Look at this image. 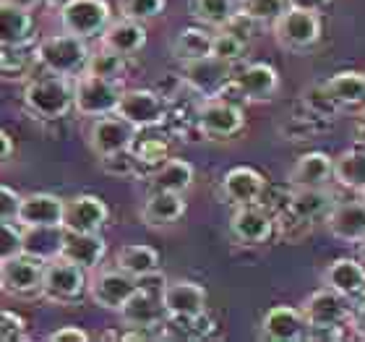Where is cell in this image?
I'll return each instance as SVG.
<instances>
[{
	"instance_id": "obj_49",
	"label": "cell",
	"mask_w": 365,
	"mask_h": 342,
	"mask_svg": "<svg viewBox=\"0 0 365 342\" xmlns=\"http://www.w3.org/2000/svg\"><path fill=\"white\" fill-rule=\"evenodd\" d=\"M289 8H300V11H313V14H321L324 8L331 3V0H287Z\"/></svg>"
},
{
	"instance_id": "obj_25",
	"label": "cell",
	"mask_w": 365,
	"mask_h": 342,
	"mask_svg": "<svg viewBox=\"0 0 365 342\" xmlns=\"http://www.w3.org/2000/svg\"><path fill=\"white\" fill-rule=\"evenodd\" d=\"M63 236H66L63 225H29L21 230V253L39 261L58 258L63 251Z\"/></svg>"
},
{
	"instance_id": "obj_13",
	"label": "cell",
	"mask_w": 365,
	"mask_h": 342,
	"mask_svg": "<svg viewBox=\"0 0 365 342\" xmlns=\"http://www.w3.org/2000/svg\"><path fill=\"white\" fill-rule=\"evenodd\" d=\"M182 79H185V84L193 91L212 99L220 97L222 91L227 89L230 81H232V66L220 61V58H214V55H206V58L185 63Z\"/></svg>"
},
{
	"instance_id": "obj_10",
	"label": "cell",
	"mask_w": 365,
	"mask_h": 342,
	"mask_svg": "<svg viewBox=\"0 0 365 342\" xmlns=\"http://www.w3.org/2000/svg\"><path fill=\"white\" fill-rule=\"evenodd\" d=\"M136 134V126H130L118 113L102 115V118L94 121V126L89 131V146L97 157H107V154L123 152V149H133Z\"/></svg>"
},
{
	"instance_id": "obj_42",
	"label": "cell",
	"mask_w": 365,
	"mask_h": 342,
	"mask_svg": "<svg viewBox=\"0 0 365 342\" xmlns=\"http://www.w3.org/2000/svg\"><path fill=\"white\" fill-rule=\"evenodd\" d=\"M102 160V170L107 175H113V178H130V175H136L138 168V157L133 149H123V152H115V154H107V157H99Z\"/></svg>"
},
{
	"instance_id": "obj_26",
	"label": "cell",
	"mask_w": 365,
	"mask_h": 342,
	"mask_svg": "<svg viewBox=\"0 0 365 342\" xmlns=\"http://www.w3.org/2000/svg\"><path fill=\"white\" fill-rule=\"evenodd\" d=\"M185 214V198L173 191H152L141 206V220L149 228H170Z\"/></svg>"
},
{
	"instance_id": "obj_29",
	"label": "cell",
	"mask_w": 365,
	"mask_h": 342,
	"mask_svg": "<svg viewBox=\"0 0 365 342\" xmlns=\"http://www.w3.org/2000/svg\"><path fill=\"white\" fill-rule=\"evenodd\" d=\"M144 45H146L144 24L133 21V19H125V16H123L120 21H110L107 29L102 31V47L115 50V53L125 55V58L141 53Z\"/></svg>"
},
{
	"instance_id": "obj_46",
	"label": "cell",
	"mask_w": 365,
	"mask_h": 342,
	"mask_svg": "<svg viewBox=\"0 0 365 342\" xmlns=\"http://www.w3.org/2000/svg\"><path fill=\"white\" fill-rule=\"evenodd\" d=\"M344 337V327H331V324H308L305 340L311 342H336Z\"/></svg>"
},
{
	"instance_id": "obj_53",
	"label": "cell",
	"mask_w": 365,
	"mask_h": 342,
	"mask_svg": "<svg viewBox=\"0 0 365 342\" xmlns=\"http://www.w3.org/2000/svg\"><path fill=\"white\" fill-rule=\"evenodd\" d=\"M3 50H6V47H0V66H3Z\"/></svg>"
},
{
	"instance_id": "obj_11",
	"label": "cell",
	"mask_w": 365,
	"mask_h": 342,
	"mask_svg": "<svg viewBox=\"0 0 365 342\" xmlns=\"http://www.w3.org/2000/svg\"><path fill=\"white\" fill-rule=\"evenodd\" d=\"M115 113L141 131V129L160 126V123L165 121V115H168V107H165L162 94H157V91L128 89L120 94V102H118V110H115Z\"/></svg>"
},
{
	"instance_id": "obj_43",
	"label": "cell",
	"mask_w": 365,
	"mask_h": 342,
	"mask_svg": "<svg viewBox=\"0 0 365 342\" xmlns=\"http://www.w3.org/2000/svg\"><path fill=\"white\" fill-rule=\"evenodd\" d=\"M21 253V230L11 220H0V261Z\"/></svg>"
},
{
	"instance_id": "obj_22",
	"label": "cell",
	"mask_w": 365,
	"mask_h": 342,
	"mask_svg": "<svg viewBox=\"0 0 365 342\" xmlns=\"http://www.w3.org/2000/svg\"><path fill=\"white\" fill-rule=\"evenodd\" d=\"M334 178V157L327 152H305L300 154L289 170L292 188H324Z\"/></svg>"
},
{
	"instance_id": "obj_16",
	"label": "cell",
	"mask_w": 365,
	"mask_h": 342,
	"mask_svg": "<svg viewBox=\"0 0 365 342\" xmlns=\"http://www.w3.org/2000/svg\"><path fill=\"white\" fill-rule=\"evenodd\" d=\"M110 220V209L94 193H78L66 201L63 209V228L73 233H99Z\"/></svg>"
},
{
	"instance_id": "obj_24",
	"label": "cell",
	"mask_w": 365,
	"mask_h": 342,
	"mask_svg": "<svg viewBox=\"0 0 365 342\" xmlns=\"http://www.w3.org/2000/svg\"><path fill=\"white\" fill-rule=\"evenodd\" d=\"M334 196L324 188H292V193L287 196V209L292 217H297L300 222L305 225H316V222L327 220V214L331 212V206H334Z\"/></svg>"
},
{
	"instance_id": "obj_40",
	"label": "cell",
	"mask_w": 365,
	"mask_h": 342,
	"mask_svg": "<svg viewBox=\"0 0 365 342\" xmlns=\"http://www.w3.org/2000/svg\"><path fill=\"white\" fill-rule=\"evenodd\" d=\"M287 8V0H240V11L261 24H274Z\"/></svg>"
},
{
	"instance_id": "obj_14",
	"label": "cell",
	"mask_w": 365,
	"mask_h": 342,
	"mask_svg": "<svg viewBox=\"0 0 365 342\" xmlns=\"http://www.w3.org/2000/svg\"><path fill=\"white\" fill-rule=\"evenodd\" d=\"M162 306H165L170 319L175 321L196 319V316H201L206 311V290L204 285L190 280L168 282L162 288Z\"/></svg>"
},
{
	"instance_id": "obj_36",
	"label": "cell",
	"mask_w": 365,
	"mask_h": 342,
	"mask_svg": "<svg viewBox=\"0 0 365 342\" xmlns=\"http://www.w3.org/2000/svg\"><path fill=\"white\" fill-rule=\"evenodd\" d=\"M193 16L206 26L222 29L237 14V0H193Z\"/></svg>"
},
{
	"instance_id": "obj_2",
	"label": "cell",
	"mask_w": 365,
	"mask_h": 342,
	"mask_svg": "<svg viewBox=\"0 0 365 342\" xmlns=\"http://www.w3.org/2000/svg\"><path fill=\"white\" fill-rule=\"evenodd\" d=\"M24 102L39 118H63L73 107V86L68 84L66 76L47 74V76L34 79L26 84Z\"/></svg>"
},
{
	"instance_id": "obj_12",
	"label": "cell",
	"mask_w": 365,
	"mask_h": 342,
	"mask_svg": "<svg viewBox=\"0 0 365 342\" xmlns=\"http://www.w3.org/2000/svg\"><path fill=\"white\" fill-rule=\"evenodd\" d=\"M138 290V280L125 274L123 269H105V272H97L89 282V296L91 301L99 306V308H107V311H120L125 301H128L133 293Z\"/></svg>"
},
{
	"instance_id": "obj_51",
	"label": "cell",
	"mask_w": 365,
	"mask_h": 342,
	"mask_svg": "<svg viewBox=\"0 0 365 342\" xmlns=\"http://www.w3.org/2000/svg\"><path fill=\"white\" fill-rule=\"evenodd\" d=\"M352 134H355V141H358L360 146H365V115H363V118H358V123H355V131H352Z\"/></svg>"
},
{
	"instance_id": "obj_48",
	"label": "cell",
	"mask_w": 365,
	"mask_h": 342,
	"mask_svg": "<svg viewBox=\"0 0 365 342\" xmlns=\"http://www.w3.org/2000/svg\"><path fill=\"white\" fill-rule=\"evenodd\" d=\"M350 321H352V327H355V332H358L360 337H365V296L358 298L355 308L350 311Z\"/></svg>"
},
{
	"instance_id": "obj_8",
	"label": "cell",
	"mask_w": 365,
	"mask_h": 342,
	"mask_svg": "<svg viewBox=\"0 0 365 342\" xmlns=\"http://www.w3.org/2000/svg\"><path fill=\"white\" fill-rule=\"evenodd\" d=\"M42 274H45V261L31 258L26 253L11 256L6 261H0V290L16 298L39 293Z\"/></svg>"
},
{
	"instance_id": "obj_47",
	"label": "cell",
	"mask_w": 365,
	"mask_h": 342,
	"mask_svg": "<svg viewBox=\"0 0 365 342\" xmlns=\"http://www.w3.org/2000/svg\"><path fill=\"white\" fill-rule=\"evenodd\" d=\"M89 340V332L76 324H68V327H61L55 329L53 335H50V342H86Z\"/></svg>"
},
{
	"instance_id": "obj_54",
	"label": "cell",
	"mask_w": 365,
	"mask_h": 342,
	"mask_svg": "<svg viewBox=\"0 0 365 342\" xmlns=\"http://www.w3.org/2000/svg\"><path fill=\"white\" fill-rule=\"evenodd\" d=\"M360 193H363V201H365V188H363V191H360Z\"/></svg>"
},
{
	"instance_id": "obj_17",
	"label": "cell",
	"mask_w": 365,
	"mask_h": 342,
	"mask_svg": "<svg viewBox=\"0 0 365 342\" xmlns=\"http://www.w3.org/2000/svg\"><path fill=\"white\" fill-rule=\"evenodd\" d=\"M305 321L308 324H331V327H344L350 321V301L331 288H324L311 293L305 298V303L300 306Z\"/></svg>"
},
{
	"instance_id": "obj_38",
	"label": "cell",
	"mask_w": 365,
	"mask_h": 342,
	"mask_svg": "<svg viewBox=\"0 0 365 342\" xmlns=\"http://www.w3.org/2000/svg\"><path fill=\"white\" fill-rule=\"evenodd\" d=\"M305 107L311 110L313 118H327V121H334L336 113L342 110V105L331 97V91L327 89V84H313L305 89L303 94Z\"/></svg>"
},
{
	"instance_id": "obj_32",
	"label": "cell",
	"mask_w": 365,
	"mask_h": 342,
	"mask_svg": "<svg viewBox=\"0 0 365 342\" xmlns=\"http://www.w3.org/2000/svg\"><path fill=\"white\" fill-rule=\"evenodd\" d=\"M31 14L0 0V47H19L31 37Z\"/></svg>"
},
{
	"instance_id": "obj_28",
	"label": "cell",
	"mask_w": 365,
	"mask_h": 342,
	"mask_svg": "<svg viewBox=\"0 0 365 342\" xmlns=\"http://www.w3.org/2000/svg\"><path fill=\"white\" fill-rule=\"evenodd\" d=\"M105 253L107 243L99 238V233H73V230H66L61 256H66L68 261L84 266V269H97L102 264Z\"/></svg>"
},
{
	"instance_id": "obj_27",
	"label": "cell",
	"mask_w": 365,
	"mask_h": 342,
	"mask_svg": "<svg viewBox=\"0 0 365 342\" xmlns=\"http://www.w3.org/2000/svg\"><path fill=\"white\" fill-rule=\"evenodd\" d=\"M63 209L66 201L58 198L55 193H29L21 196V206H19V220L24 228L29 225H63Z\"/></svg>"
},
{
	"instance_id": "obj_39",
	"label": "cell",
	"mask_w": 365,
	"mask_h": 342,
	"mask_svg": "<svg viewBox=\"0 0 365 342\" xmlns=\"http://www.w3.org/2000/svg\"><path fill=\"white\" fill-rule=\"evenodd\" d=\"M245 50H248V42L243 37H237L235 31L225 29V26L212 37V55L220 58V61L230 63V66L240 61L245 55Z\"/></svg>"
},
{
	"instance_id": "obj_3",
	"label": "cell",
	"mask_w": 365,
	"mask_h": 342,
	"mask_svg": "<svg viewBox=\"0 0 365 342\" xmlns=\"http://www.w3.org/2000/svg\"><path fill=\"white\" fill-rule=\"evenodd\" d=\"M321 19L313 11H300V8H287L284 14L274 21V39L277 45L289 50V53H305L319 45L321 39Z\"/></svg>"
},
{
	"instance_id": "obj_23",
	"label": "cell",
	"mask_w": 365,
	"mask_h": 342,
	"mask_svg": "<svg viewBox=\"0 0 365 342\" xmlns=\"http://www.w3.org/2000/svg\"><path fill=\"white\" fill-rule=\"evenodd\" d=\"M324 285L347 301H358L365 296V264L358 258H334L324 272Z\"/></svg>"
},
{
	"instance_id": "obj_5",
	"label": "cell",
	"mask_w": 365,
	"mask_h": 342,
	"mask_svg": "<svg viewBox=\"0 0 365 342\" xmlns=\"http://www.w3.org/2000/svg\"><path fill=\"white\" fill-rule=\"evenodd\" d=\"M123 89L118 81H107V79L84 74L73 86V107L86 118H102V115H113L118 110Z\"/></svg>"
},
{
	"instance_id": "obj_44",
	"label": "cell",
	"mask_w": 365,
	"mask_h": 342,
	"mask_svg": "<svg viewBox=\"0 0 365 342\" xmlns=\"http://www.w3.org/2000/svg\"><path fill=\"white\" fill-rule=\"evenodd\" d=\"M26 335V321L14 311H0V342H16Z\"/></svg>"
},
{
	"instance_id": "obj_9",
	"label": "cell",
	"mask_w": 365,
	"mask_h": 342,
	"mask_svg": "<svg viewBox=\"0 0 365 342\" xmlns=\"http://www.w3.org/2000/svg\"><path fill=\"white\" fill-rule=\"evenodd\" d=\"M277 220L267 206L261 204H243L235 206V212L230 217V233L237 243L243 246H261L274 236Z\"/></svg>"
},
{
	"instance_id": "obj_7",
	"label": "cell",
	"mask_w": 365,
	"mask_h": 342,
	"mask_svg": "<svg viewBox=\"0 0 365 342\" xmlns=\"http://www.w3.org/2000/svg\"><path fill=\"white\" fill-rule=\"evenodd\" d=\"M196 121H198V131L206 139H214V141L232 139L245 129L243 107L222 97H212L209 102H204L196 115Z\"/></svg>"
},
{
	"instance_id": "obj_18",
	"label": "cell",
	"mask_w": 365,
	"mask_h": 342,
	"mask_svg": "<svg viewBox=\"0 0 365 342\" xmlns=\"http://www.w3.org/2000/svg\"><path fill=\"white\" fill-rule=\"evenodd\" d=\"M222 193L232 206L243 204H259L264 193H267V178L259 173L256 168L240 165L225 173L222 178Z\"/></svg>"
},
{
	"instance_id": "obj_52",
	"label": "cell",
	"mask_w": 365,
	"mask_h": 342,
	"mask_svg": "<svg viewBox=\"0 0 365 342\" xmlns=\"http://www.w3.org/2000/svg\"><path fill=\"white\" fill-rule=\"evenodd\" d=\"M6 3H11V6H16V8H26V11H31V8L39 6L42 0H6Z\"/></svg>"
},
{
	"instance_id": "obj_34",
	"label": "cell",
	"mask_w": 365,
	"mask_h": 342,
	"mask_svg": "<svg viewBox=\"0 0 365 342\" xmlns=\"http://www.w3.org/2000/svg\"><path fill=\"white\" fill-rule=\"evenodd\" d=\"M327 89L342 107L365 105V74L363 71H336L327 81Z\"/></svg>"
},
{
	"instance_id": "obj_1",
	"label": "cell",
	"mask_w": 365,
	"mask_h": 342,
	"mask_svg": "<svg viewBox=\"0 0 365 342\" xmlns=\"http://www.w3.org/2000/svg\"><path fill=\"white\" fill-rule=\"evenodd\" d=\"M89 47H86L84 37L76 34H53V37L42 39V45L37 47V63L47 74L55 76H76L81 71H86L89 63Z\"/></svg>"
},
{
	"instance_id": "obj_20",
	"label": "cell",
	"mask_w": 365,
	"mask_h": 342,
	"mask_svg": "<svg viewBox=\"0 0 365 342\" xmlns=\"http://www.w3.org/2000/svg\"><path fill=\"white\" fill-rule=\"evenodd\" d=\"M324 222H327L329 233L336 241H342V243H360V241H365V201L363 198H355V201L334 204Z\"/></svg>"
},
{
	"instance_id": "obj_15",
	"label": "cell",
	"mask_w": 365,
	"mask_h": 342,
	"mask_svg": "<svg viewBox=\"0 0 365 342\" xmlns=\"http://www.w3.org/2000/svg\"><path fill=\"white\" fill-rule=\"evenodd\" d=\"M230 86L243 102H269L279 89V74L269 63H248L232 76Z\"/></svg>"
},
{
	"instance_id": "obj_4",
	"label": "cell",
	"mask_w": 365,
	"mask_h": 342,
	"mask_svg": "<svg viewBox=\"0 0 365 342\" xmlns=\"http://www.w3.org/2000/svg\"><path fill=\"white\" fill-rule=\"evenodd\" d=\"M86 288V269L84 266L73 264L66 256L50 258L45 261V274H42V288L39 293L47 301L55 303H68L76 301Z\"/></svg>"
},
{
	"instance_id": "obj_30",
	"label": "cell",
	"mask_w": 365,
	"mask_h": 342,
	"mask_svg": "<svg viewBox=\"0 0 365 342\" xmlns=\"http://www.w3.org/2000/svg\"><path fill=\"white\" fill-rule=\"evenodd\" d=\"M115 266L136 280H146L160 269V253L146 243H128L115 253Z\"/></svg>"
},
{
	"instance_id": "obj_41",
	"label": "cell",
	"mask_w": 365,
	"mask_h": 342,
	"mask_svg": "<svg viewBox=\"0 0 365 342\" xmlns=\"http://www.w3.org/2000/svg\"><path fill=\"white\" fill-rule=\"evenodd\" d=\"M168 0H120V14L133 21H152L165 14Z\"/></svg>"
},
{
	"instance_id": "obj_19",
	"label": "cell",
	"mask_w": 365,
	"mask_h": 342,
	"mask_svg": "<svg viewBox=\"0 0 365 342\" xmlns=\"http://www.w3.org/2000/svg\"><path fill=\"white\" fill-rule=\"evenodd\" d=\"M305 329H308V321L295 306H274L261 319V337L272 342L305 340Z\"/></svg>"
},
{
	"instance_id": "obj_45",
	"label": "cell",
	"mask_w": 365,
	"mask_h": 342,
	"mask_svg": "<svg viewBox=\"0 0 365 342\" xmlns=\"http://www.w3.org/2000/svg\"><path fill=\"white\" fill-rule=\"evenodd\" d=\"M19 206H21V196L8 186H0V220H19Z\"/></svg>"
},
{
	"instance_id": "obj_33",
	"label": "cell",
	"mask_w": 365,
	"mask_h": 342,
	"mask_svg": "<svg viewBox=\"0 0 365 342\" xmlns=\"http://www.w3.org/2000/svg\"><path fill=\"white\" fill-rule=\"evenodd\" d=\"M334 181L342 188L363 191L365 188V146L355 144L334 157Z\"/></svg>"
},
{
	"instance_id": "obj_31",
	"label": "cell",
	"mask_w": 365,
	"mask_h": 342,
	"mask_svg": "<svg viewBox=\"0 0 365 342\" xmlns=\"http://www.w3.org/2000/svg\"><path fill=\"white\" fill-rule=\"evenodd\" d=\"M196 181V170L188 160L180 157H168L157 165L152 175V191H173V193H185Z\"/></svg>"
},
{
	"instance_id": "obj_50",
	"label": "cell",
	"mask_w": 365,
	"mask_h": 342,
	"mask_svg": "<svg viewBox=\"0 0 365 342\" xmlns=\"http://www.w3.org/2000/svg\"><path fill=\"white\" fill-rule=\"evenodd\" d=\"M11 157H14V139L6 131H0V165H6Z\"/></svg>"
},
{
	"instance_id": "obj_35",
	"label": "cell",
	"mask_w": 365,
	"mask_h": 342,
	"mask_svg": "<svg viewBox=\"0 0 365 342\" xmlns=\"http://www.w3.org/2000/svg\"><path fill=\"white\" fill-rule=\"evenodd\" d=\"M212 37L214 34H209V31L201 29V26H188V29H182L175 37L173 53H175V58L182 63L206 58V55H212Z\"/></svg>"
},
{
	"instance_id": "obj_37",
	"label": "cell",
	"mask_w": 365,
	"mask_h": 342,
	"mask_svg": "<svg viewBox=\"0 0 365 342\" xmlns=\"http://www.w3.org/2000/svg\"><path fill=\"white\" fill-rule=\"evenodd\" d=\"M123 71H125V55L102 47V50H97V53L89 55V63H86L84 74L107 79V81H120Z\"/></svg>"
},
{
	"instance_id": "obj_6",
	"label": "cell",
	"mask_w": 365,
	"mask_h": 342,
	"mask_svg": "<svg viewBox=\"0 0 365 342\" xmlns=\"http://www.w3.org/2000/svg\"><path fill=\"white\" fill-rule=\"evenodd\" d=\"M63 29L76 37H97L113 21V11L107 0H66L61 8Z\"/></svg>"
},
{
	"instance_id": "obj_21",
	"label": "cell",
	"mask_w": 365,
	"mask_h": 342,
	"mask_svg": "<svg viewBox=\"0 0 365 342\" xmlns=\"http://www.w3.org/2000/svg\"><path fill=\"white\" fill-rule=\"evenodd\" d=\"M123 321L128 324L130 329H157L162 324V319L168 316L165 306H162V293L154 296L146 288L138 285V290L125 301L120 311Z\"/></svg>"
}]
</instances>
